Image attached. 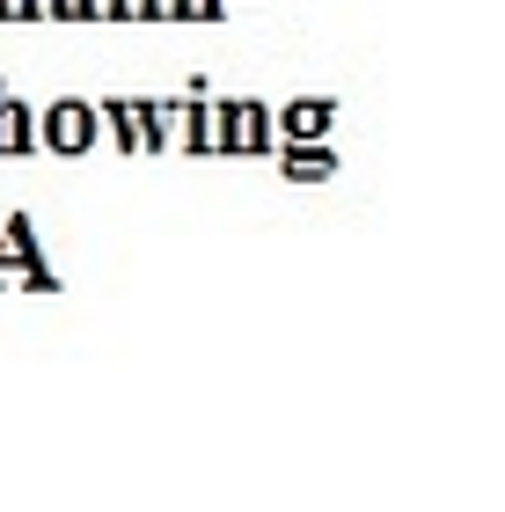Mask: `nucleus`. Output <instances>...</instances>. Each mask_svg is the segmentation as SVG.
I'll return each mask as SVG.
<instances>
[{"label":"nucleus","mask_w":505,"mask_h":512,"mask_svg":"<svg viewBox=\"0 0 505 512\" xmlns=\"http://www.w3.org/2000/svg\"><path fill=\"white\" fill-rule=\"evenodd\" d=\"M52 139H59V147H81V139H88V125L74 118V103H66V118L52 125Z\"/></svg>","instance_id":"1"}]
</instances>
